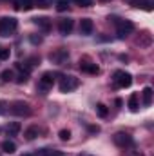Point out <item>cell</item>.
I'll return each mask as SVG.
<instances>
[{
	"label": "cell",
	"mask_w": 154,
	"mask_h": 156,
	"mask_svg": "<svg viewBox=\"0 0 154 156\" xmlns=\"http://www.w3.org/2000/svg\"><path fill=\"white\" fill-rule=\"evenodd\" d=\"M16 29H18L16 18H13V16H4V18H0V37L7 38V37L15 35Z\"/></svg>",
	"instance_id": "obj_1"
},
{
	"label": "cell",
	"mask_w": 154,
	"mask_h": 156,
	"mask_svg": "<svg viewBox=\"0 0 154 156\" xmlns=\"http://www.w3.org/2000/svg\"><path fill=\"white\" fill-rule=\"evenodd\" d=\"M9 111L16 116H29L31 115V105L27 102H22V100H16L9 105Z\"/></svg>",
	"instance_id": "obj_2"
},
{
	"label": "cell",
	"mask_w": 154,
	"mask_h": 156,
	"mask_svg": "<svg viewBox=\"0 0 154 156\" xmlns=\"http://www.w3.org/2000/svg\"><path fill=\"white\" fill-rule=\"evenodd\" d=\"M134 31V24L131 20H116V35L120 38H127Z\"/></svg>",
	"instance_id": "obj_3"
},
{
	"label": "cell",
	"mask_w": 154,
	"mask_h": 156,
	"mask_svg": "<svg viewBox=\"0 0 154 156\" xmlns=\"http://www.w3.org/2000/svg\"><path fill=\"white\" fill-rule=\"evenodd\" d=\"M113 82H114L116 87H129V85L132 83V76H131V73H127V71H114Z\"/></svg>",
	"instance_id": "obj_4"
},
{
	"label": "cell",
	"mask_w": 154,
	"mask_h": 156,
	"mask_svg": "<svg viewBox=\"0 0 154 156\" xmlns=\"http://www.w3.org/2000/svg\"><path fill=\"white\" fill-rule=\"evenodd\" d=\"M80 85V80L76 76H62L60 78V91L62 93H71Z\"/></svg>",
	"instance_id": "obj_5"
},
{
	"label": "cell",
	"mask_w": 154,
	"mask_h": 156,
	"mask_svg": "<svg viewBox=\"0 0 154 156\" xmlns=\"http://www.w3.org/2000/svg\"><path fill=\"white\" fill-rule=\"evenodd\" d=\"M67 58H69V51L64 49V47H60V49H56V51H53V53L49 55V60H51L53 64H58V66L65 64Z\"/></svg>",
	"instance_id": "obj_6"
},
{
	"label": "cell",
	"mask_w": 154,
	"mask_h": 156,
	"mask_svg": "<svg viewBox=\"0 0 154 156\" xmlns=\"http://www.w3.org/2000/svg\"><path fill=\"white\" fill-rule=\"evenodd\" d=\"M113 140H114V144L118 147H131L132 145V138H131V134H127V133H116L114 136H113Z\"/></svg>",
	"instance_id": "obj_7"
},
{
	"label": "cell",
	"mask_w": 154,
	"mask_h": 156,
	"mask_svg": "<svg viewBox=\"0 0 154 156\" xmlns=\"http://www.w3.org/2000/svg\"><path fill=\"white\" fill-rule=\"evenodd\" d=\"M53 83H54V75L53 73H44L42 78L38 80V89L45 93V91H49L53 87Z\"/></svg>",
	"instance_id": "obj_8"
},
{
	"label": "cell",
	"mask_w": 154,
	"mask_h": 156,
	"mask_svg": "<svg viewBox=\"0 0 154 156\" xmlns=\"http://www.w3.org/2000/svg\"><path fill=\"white\" fill-rule=\"evenodd\" d=\"M80 69L83 73H89V75H98L100 73V67L91 60H80Z\"/></svg>",
	"instance_id": "obj_9"
},
{
	"label": "cell",
	"mask_w": 154,
	"mask_h": 156,
	"mask_svg": "<svg viewBox=\"0 0 154 156\" xmlns=\"http://www.w3.org/2000/svg\"><path fill=\"white\" fill-rule=\"evenodd\" d=\"M73 27H75V22H73L71 18H62L60 24H58V31H60V35H64V37H67V35L73 31Z\"/></svg>",
	"instance_id": "obj_10"
},
{
	"label": "cell",
	"mask_w": 154,
	"mask_h": 156,
	"mask_svg": "<svg viewBox=\"0 0 154 156\" xmlns=\"http://www.w3.org/2000/svg\"><path fill=\"white\" fill-rule=\"evenodd\" d=\"M94 29V24L91 18H82L80 20V35H91Z\"/></svg>",
	"instance_id": "obj_11"
},
{
	"label": "cell",
	"mask_w": 154,
	"mask_h": 156,
	"mask_svg": "<svg viewBox=\"0 0 154 156\" xmlns=\"http://www.w3.org/2000/svg\"><path fill=\"white\" fill-rule=\"evenodd\" d=\"M13 4L18 11H29L31 7H35V0H13Z\"/></svg>",
	"instance_id": "obj_12"
},
{
	"label": "cell",
	"mask_w": 154,
	"mask_h": 156,
	"mask_svg": "<svg viewBox=\"0 0 154 156\" xmlns=\"http://www.w3.org/2000/svg\"><path fill=\"white\" fill-rule=\"evenodd\" d=\"M127 105H129V109H131L132 113H136V111L140 109V96H138L136 93H132V94L129 96V102H127Z\"/></svg>",
	"instance_id": "obj_13"
},
{
	"label": "cell",
	"mask_w": 154,
	"mask_h": 156,
	"mask_svg": "<svg viewBox=\"0 0 154 156\" xmlns=\"http://www.w3.org/2000/svg\"><path fill=\"white\" fill-rule=\"evenodd\" d=\"M20 123L18 122H11V123H7L5 125V133H7V136H16L18 133H20Z\"/></svg>",
	"instance_id": "obj_14"
},
{
	"label": "cell",
	"mask_w": 154,
	"mask_h": 156,
	"mask_svg": "<svg viewBox=\"0 0 154 156\" xmlns=\"http://www.w3.org/2000/svg\"><path fill=\"white\" fill-rule=\"evenodd\" d=\"M33 22L38 26L40 29H44V31H49L51 29V20L49 18H45V16H38V18H33Z\"/></svg>",
	"instance_id": "obj_15"
},
{
	"label": "cell",
	"mask_w": 154,
	"mask_h": 156,
	"mask_svg": "<svg viewBox=\"0 0 154 156\" xmlns=\"http://www.w3.org/2000/svg\"><path fill=\"white\" fill-rule=\"evenodd\" d=\"M134 7L138 9H145V11H152V2L151 0H131Z\"/></svg>",
	"instance_id": "obj_16"
},
{
	"label": "cell",
	"mask_w": 154,
	"mask_h": 156,
	"mask_svg": "<svg viewBox=\"0 0 154 156\" xmlns=\"http://www.w3.org/2000/svg\"><path fill=\"white\" fill-rule=\"evenodd\" d=\"M151 42H152V37H151V33H149V31H143V33L140 35V38H138L140 47H149V45H151Z\"/></svg>",
	"instance_id": "obj_17"
},
{
	"label": "cell",
	"mask_w": 154,
	"mask_h": 156,
	"mask_svg": "<svg viewBox=\"0 0 154 156\" xmlns=\"http://www.w3.org/2000/svg\"><path fill=\"white\" fill-rule=\"evenodd\" d=\"M38 133H40V129L37 127V125H31V127H27L26 129V133H24V136H26V140H35L37 136H38Z\"/></svg>",
	"instance_id": "obj_18"
},
{
	"label": "cell",
	"mask_w": 154,
	"mask_h": 156,
	"mask_svg": "<svg viewBox=\"0 0 154 156\" xmlns=\"http://www.w3.org/2000/svg\"><path fill=\"white\" fill-rule=\"evenodd\" d=\"M142 96H143V105L149 107V105L152 104V89H151V87H145L143 93H142Z\"/></svg>",
	"instance_id": "obj_19"
},
{
	"label": "cell",
	"mask_w": 154,
	"mask_h": 156,
	"mask_svg": "<svg viewBox=\"0 0 154 156\" xmlns=\"http://www.w3.org/2000/svg\"><path fill=\"white\" fill-rule=\"evenodd\" d=\"M2 151L4 153H15L16 151V145H15V142H11V140H5V142H2Z\"/></svg>",
	"instance_id": "obj_20"
},
{
	"label": "cell",
	"mask_w": 154,
	"mask_h": 156,
	"mask_svg": "<svg viewBox=\"0 0 154 156\" xmlns=\"http://www.w3.org/2000/svg\"><path fill=\"white\" fill-rule=\"evenodd\" d=\"M96 115L102 116V118H105L107 115H109V109H107L103 104H96Z\"/></svg>",
	"instance_id": "obj_21"
},
{
	"label": "cell",
	"mask_w": 154,
	"mask_h": 156,
	"mask_svg": "<svg viewBox=\"0 0 154 156\" xmlns=\"http://www.w3.org/2000/svg\"><path fill=\"white\" fill-rule=\"evenodd\" d=\"M56 9L62 13V11H67L69 9V0H56Z\"/></svg>",
	"instance_id": "obj_22"
},
{
	"label": "cell",
	"mask_w": 154,
	"mask_h": 156,
	"mask_svg": "<svg viewBox=\"0 0 154 156\" xmlns=\"http://www.w3.org/2000/svg\"><path fill=\"white\" fill-rule=\"evenodd\" d=\"M35 5H38L40 9H47L53 5V0H35Z\"/></svg>",
	"instance_id": "obj_23"
},
{
	"label": "cell",
	"mask_w": 154,
	"mask_h": 156,
	"mask_svg": "<svg viewBox=\"0 0 154 156\" xmlns=\"http://www.w3.org/2000/svg\"><path fill=\"white\" fill-rule=\"evenodd\" d=\"M58 136H60V140H62V142H67V140L71 138V131H67V129H62V131L58 133Z\"/></svg>",
	"instance_id": "obj_24"
},
{
	"label": "cell",
	"mask_w": 154,
	"mask_h": 156,
	"mask_svg": "<svg viewBox=\"0 0 154 156\" xmlns=\"http://www.w3.org/2000/svg\"><path fill=\"white\" fill-rule=\"evenodd\" d=\"M13 78H15V75H13V71H9V69L2 73V80H4V82H11Z\"/></svg>",
	"instance_id": "obj_25"
},
{
	"label": "cell",
	"mask_w": 154,
	"mask_h": 156,
	"mask_svg": "<svg viewBox=\"0 0 154 156\" xmlns=\"http://www.w3.org/2000/svg\"><path fill=\"white\" fill-rule=\"evenodd\" d=\"M40 156H62V153L60 151H49V149H45V151H42Z\"/></svg>",
	"instance_id": "obj_26"
},
{
	"label": "cell",
	"mask_w": 154,
	"mask_h": 156,
	"mask_svg": "<svg viewBox=\"0 0 154 156\" xmlns=\"http://www.w3.org/2000/svg\"><path fill=\"white\" fill-rule=\"evenodd\" d=\"M27 78H29V75H27V73H20V75H18V78H16V82H18V83H26V82H27Z\"/></svg>",
	"instance_id": "obj_27"
},
{
	"label": "cell",
	"mask_w": 154,
	"mask_h": 156,
	"mask_svg": "<svg viewBox=\"0 0 154 156\" xmlns=\"http://www.w3.org/2000/svg\"><path fill=\"white\" fill-rule=\"evenodd\" d=\"M5 58H9V49L0 47V60H5Z\"/></svg>",
	"instance_id": "obj_28"
},
{
	"label": "cell",
	"mask_w": 154,
	"mask_h": 156,
	"mask_svg": "<svg viewBox=\"0 0 154 156\" xmlns=\"http://www.w3.org/2000/svg\"><path fill=\"white\" fill-rule=\"evenodd\" d=\"M78 5H82V7H89V5H93V0H75Z\"/></svg>",
	"instance_id": "obj_29"
},
{
	"label": "cell",
	"mask_w": 154,
	"mask_h": 156,
	"mask_svg": "<svg viewBox=\"0 0 154 156\" xmlns=\"http://www.w3.org/2000/svg\"><path fill=\"white\" fill-rule=\"evenodd\" d=\"M5 107H7V104L0 100V115H4V113H5Z\"/></svg>",
	"instance_id": "obj_30"
},
{
	"label": "cell",
	"mask_w": 154,
	"mask_h": 156,
	"mask_svg": "<svg viewBox=\"0 0 154 156\" xmlns=\"http://www.w3.org/2000/svg\"><path fill=\"white\" fill-rule=\"evenodd\" d=\"M31 42H33V44H40V42H42V38H37V37H31Z\"/></svg>",
	"instance_id": "obj_31"
},
{
	"label": "cell",
	"mask_w": 154,
	"mask_h": 156,
	"mask_svg": "<svg viewBox=\"0 0 154 156\" xmlns=\"http://www.w3.org/2000/svg\"><path fill=\"white\" fill-rule=\"evenodd\" d=\"M89 131H91V133H98V131H100V127H89Z\"/></svg>",
	"instance_id": "obj_32"
},
{
	"label": "cell",
	"mask_w": 154,
	"mask_h": 156,
	"mask_svg": "<svg viewBox=\"0 0 154 156\" xmlns=\"http://www.w3.org/2000/svg\"><path fill=\"white\" fill-rule=\"evenodd\" d=\"M100 2H111V0H100Z\"/></svg>",
	"instance_id": "obj_33"
},
{
	"label": "cell",
	"mask_w": 154,
	"mask_h": 156,
	"mask_svg": "<svg viewBox=\"0 0 154 156\" xmlns=\"http://www.w3.org/2000/svg\"><path fill=\"white\" fill-rule=\"evenodd\" d=\"M132 156H143V154H138V153H136V154H132Z\"/></svg>",
	"instance_id": "obj_34"
},
{
	"label": "cell",
	"mask_w": 154,
	"mask_h": 156,
	"mask_svg": "<svg viewBox=\"0 0 154 156\" xmlns=\"http://www.w3.org/2000/svg\"><path fill=\"white\" fill-rule=\"evenodd\" d=\"M80 156H89V154H80Z\"/></svg>",
	"instance_id": "obj_35"
},
{
	"label": "cell",
	"mask_w": 154,
	"mask_h": 156,
	"mask_svg": "<svg viewBox=\"0 0 154 156\" xmlns=\"http://www.w3.org/2000/svg\"><path fill=\"white\" fill-rule=\"evenodd\" d=\"M24 156H31V154H24Z\"/></svg>",
	"instance_id": "obj_36"
},
{
	"label": "cell",
	"mask_w": 154,
	"mask_h": 156,
	"mask_svg": "<svg viewBox=\"0 0 154 156\" xmlns=\"http://www.w3.org/2000/svg\"><path fill=\"white\" fill-rule=\"evenodd\" d=\"M127 2H131V0H127Z\"/></svg>",
	"instance_id": "obj_37"
}]
</instances>
